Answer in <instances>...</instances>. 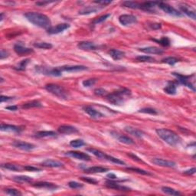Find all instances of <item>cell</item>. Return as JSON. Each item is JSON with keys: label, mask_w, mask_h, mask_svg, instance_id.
I'll return each instance as SVG.
<instances>
[{"label": "cell", "mask_w": 196, "mask_h": 196, "mask_svg": "<svg viewBox=\"0 0 196 196\" xmlns=\"http://www.w3.org/2000/svg\"><path fill=\"white\" fill-rule=\"evenodd\" d=\"M24 16L27 18L28 21L38 27L43 28V29H49L52 25L50 18L42 13L30 12L25 14Z\"/></svg>", "instance_id": "obj_1"}, {"label": "cell", "mask_w": 196, "mask_h": 196, "mask_svg": "<svg viewBox=\"0 0 196 196\" xmlns=\"http://www.w3.org/2000/svg\"><path fill=\"white\" fill-rule=\"evenodd\" d=\"M156 132L157 135L169 146H175L179 144L182 141L180 136L176 133L169 129H164V128L157 129Z\"/></svg>", "instance_id": "obj_2"}, {"label": "cell", "mask_w": 196, "mask_h": 196, "mask_svg": "<svg viewBox=\"0 0 196 196\" xmlns=\"http://www.w3.org/2000/svg\"><path fill=\"white\" fill-rule=\"evenodd\" d=\"M131 94L130 90L126 88H121L113 93L106 95V98L110 103L114 105H121Z\"/></svg>", "instance_id": "obj_3"}, {"label": "cell", "mask_w": 196, "mask_h": 196, "mask_svg": "<svg viewBox=\"0 0 196 196\" xmlns=\"http://www.w3.org/2000/svg\"><path fill=\"white\" fill-rule=\"evenodd\" d=\"M46 90L59 98L66 99L67 98V93L65 89L61 86L55 84H48L45 85Z\"/></svg>", "instance_id": "obj_4"}, {"label": "cell", "mask_w": 196, "mask_h": 196, "mask_svg": "<svg viewBox=\"0 0 196 196\" xmlns=\"http://www.w3.org/2000/svg\"><path fill=\"white\" fill-rule=\"evenodd\" d=\"M158 6L162 9V10L164 11V12H166V13L169 14V15H174V16H176V17L183 16V14H182V12H179V11L176 10L175 8H173L172 6H169V5L167 4V3L159 2Z\"/></svg>", "instance_id": "obj_5"}, {"label": "cell", "mask_w": 196, "mask_h": 196, "mask_svg": "<svg viewBox=\"0 0 196 196\" xmlns=\"http://www.w3.org/2000/svg\"><path fill=\"white\" fill-rule=\"evenodd\" d=\"M70 27L68 24L66 23H62V24H58L55 26H51L49 29H48L47 32L49 35H56V34H59L61 32H64L67 29Z\"/></svg>", "instance_id": "obj_6"}, {"label": "cell", "mask_w": 196, "mask_h": 196, "mask_svg": "<svg viewBox=\"0 0 196 196\" xmlns=\"http://www.w3.org/2000/svg\"><path fill=\"white\" fill-rule=\"evenodd\" d=\"M172 75L174 76H175L178 79V81H179L181 84H184L185 86L188 87L189 88L192 89L193 91H195V86L190 82V76H185V75H182L180 74H177V73H172Z\"/></svg>", "instance_id": "obj_7"}, {"label": "cell", "mask_w": 196, "mask_h": 196, "mask_svg": "<svg viewBox=\"0 0 196 196\" xmlns=\"http://www.w3.org/2000/svg\"><path fill=\"white\" fill-rule=\"evenodd\" d=\"M65 156L72 158L82 160V161H90V157L87 154L81 152H77V151H69L65 153Z\"/></svg>", "instance_id": "obj_8"}, {"label": "cell", "mask_w": 196, "mask_h": 196, "mask_svg": "<svg viewBox=\"0 0 196 196\" xmlns=\"http://www.w3.org/2000/svg\"><path fill=\"white\" fill-rule=\"evenodd\" d=\"M119 21L123 25H129L137 21L136 17L133 15H122L119 17Z\"/></svg>", "instance_id": "obj_9"}, {"label": "cell", "mask_w": 196, "mask_h": 196, "mask_svg": "<svg viewBox=\"0 0 196 196\" xmlns=\"http://www.w3.org/2000/svg\"><path fill=\"white\" fill-rule=\"evenodd\" d=\"M179 9H181L182 12L184 14H186V15H188L189 17H190L191 18L195 20L196 18V14L195 9H192L191 7V6L186 4V3H182L179 5Z\"/></svg>", "instance_id": "obj_10"}, {"label": "cell", "mask_w": 196, "mask_h": 196, "mask_svg": "<svg viewBox=\"0 0 196 196\" xmlns=\"http://www.w3.org/2000/svg\"><path fill=\"white\" fill-rule=\"evenodd\" d=\"M12 146H15L17 149H21V150L24 151H30L35 148V145L22 141H15L12 143Z\"/></svg>", "instance_id": "obj_11"}, {"label": "cell", "mask_w": 196, "mask_h": 196, "mask_svg": "<svg viewBox=\"0 0 196 196\" xmlns=\"http://www.w3.org/2000/svg\"><path fill=\"white\" fill-rule=\"evenodd\" d=\"M60 71L61 72L66 71V72H77V71H82L87 70V67L85 66L82 65H66L63 66V67H59Z\"/></svg>", "instance_id": "obj_12"}, {"label": "cell", "mask_w": 196, "mask_h": 196, "mask_svg": "<svg viewBox=\"0 0 196 196\" xmlns=\"http://www.w3.org/2000/svg\"><path fill=\"white\" fill-rule=\"evenodd\" d=\"M78 47L81 50L86 51H94L98 50L99 48V46L95 44L94 43L90 42V41H81L78 44Z\"/></svg>", "instance_id": "obj_13"}, {"label": "cell", "mask_w": 196, "mask_h": 196, "mask_svg": "<svg viewBox=\"0 0 196 196\" xmlns=\"http://www.w3.org/2000/svg\"><path fill=\"white\" fill-rule=\"evenodd\" d=\"M152 163H154V164L157 165V166H163V167L172 168V167H175V162L169 161V160L163 159H158V158L152 159Z\"/></svg>", "instance_id": "obj_14"}, {"label": "cell", "mask_w": 196, "mask_h": 196, "mask_svg": "<svg viewBox=\"0 0 196 196\" xmlns=\"http://www.w3.org/2000/svg\"><path fill=\"white\" fill-rule=\"evenodd\" d=\"M83 110L85 113H87L90 117L94 119H98L100 118V117H103V114L101 113L100 111H98L97 110H95L94 108H93L92 106H86L83 107Z\"/></svg>", "instance_id": "obj_15"}, {"label": "cell", "mask_w": 196, "mask_h": 196, "mask_svg": "<svg viewBox=\"0 0 196 196\" xmlns=\"http://www.w3.org/2000/svg\"><path fill=\"white\" fill-rule=\"evenodd\" d=\"M58 131L61 134H73L78 133L77 128L74 126H70V125H62L58 127Z\"/></svg>", "instance_id": "obj_16"}, {"label": "cell", "mask_w": 196, "mask_h": 196, "mask_svg": "<svg viewBox=\"0 0 196 196\" xmlns=\"http://www.w3.org/2000/svg\"><path fill=\"white\" fill-rule=\"evenodd\" d=\"M14 50H15V52L19 55H27V54H30L33 52V50H32V48L24 47V46L21 44H15V45L14 46Z\"/></svg>", "instance_id": "obj_17"}, {"label": "cell", "mask_w": 196, "mask_h": 196, "mask_svg": "<svg viewBox=\"0 0 196 196\" xmlns=\"http://www.w3.org/2000/svg\"><path fill=\"white\" fill-rule=\"evenodd\" d=\"M106 186H107L108 188H110V189H116V190H118V191H123V192H126V191L130 190L129 188L121 186V185L118 184V183H115V182L113 181H111V180L110 181H106Z\"/></svg>", "instance_id": "obj_18"}, {"label": "cell", "mask_w": 196, "mask_h": 196, "mask_svg": "<svg viewBox=\"0 0 196 196\" xmlns=\"http://www.w3.org/2000/svg\"><path fill=\"white\" fill-rule=\"evenodd\" d=\"M41 165L45 167H50V168H59L62 167L64 165L61 163V162L58 161V160L54 159H46L44 162L41 163Z\"/></svg>", "instance_id": "obj_19"}, {"label": "cell", "mask_w": 196, "mask_h": 196, "mask_svg": "<svg viewBox=\"0 0 196 196\" xmlns=\"http://www.w3.org/2000/svg\"><path fill=\"white\" fill-rule=\"evenodd\" d=\"M140 51L146 54H152V55H160L163 53V49L157 47H146L140 48Z\"/></svg>", "instance_id": "obj_20"}, {"label": "cell", "mask_w": 196, "mask_h": 196, "mask_svg": "<svg viewBox=\"0 0 196 196\" xmlns=\"http://www.w3.org/2000/svg\"><path fill=\"white\" fill-rule=\"evenodd\" d=\"M125 131L127 132L128 133L130 134V135L134 136L137 137V138H141L143 135H144V133L143 131L140 130V129H136V128H134L133 126H126L125 127Z\"/></svg>", "instance_id": "obj_21"}, {"label": "cell", "mask_w": 196, "mask_h": 196, "mask_svg": "<svg viewBox=\"0 0 196 196\" xmlns=\"http://www.w3.org/2000/svg\"><path fill=\"white\" fill-rule=\"evenodd\" d=\"M0 129H1L2 131H7V132H15V133H20L21 131V129L19 127V126H15V125L4 124V123H2L1 124Z\"/></svg>", "instance_id": "obj_22"}, {"label": "cell", "mask_w": 196, "mask_h": 196, "mask_svg": "<svg viewBox=\"0 0 196 196\" xmlns=\"http://www.w3.org/2000/svg\"><path fill=\"white\" fill-rule=\"evenodd\" d=\"M34 187L35 188H41V189H47L52 190V189H56L58 186L56 185L53 184V183H45V182H40V183H35L33 185Z\"/></svg>", "instance_id": "obj_23"}, {"label": "cell", "mask_w": 196, "mask_h": 196, "mask_svg": "<svg viewBox=\"0 0 196 196\" xmlns=\"http://www.w3.org/2000/svg\"><path fill=\"white\" fill-rule=\"evenodd\" d=\"M159 2H146L140 4V9L145 11H148V12H151L155 8V6H158Z\"/></svg>", "instance_id": "obj_24"}, {"label": "cell", "mask_w": 196, "mask_h": 196, "mask_svg": "<svg viewBox=\"0 0 196 196\" xmlns=\"http://www.w3.org/2000/svg\"><path fill=\"white\" fill-rule=\"evenodd\" d=\"M101 9H103V7L99 8L96 7V6H87V7L84 8L81 10L79 11L80 15H89V14L91 13H95V12H98L99 10H100Z\"/></svg>", "instance_id": "obj_25"}, {"label": "cell", "mask_w": 196, "mask_h": 196, "mask_svg": "<svg viewBox=\"0 0 196 196\" xmlns=\"http://www.w3.org/2000/svg\"><path fill=\"white\" fill-rule=\"evenodd\" d=\"M108 54L110 55L111 58L113 60H120L124 57L125 53L122 51L117 50V49H111L108 52Z\"/></svg>", "instance_id": "obj_26"}, {"label": "cell", "mask_w": 196, "mask_h": 196, "mask_svg": "<svg viewBox=\"0 0 196 196\" xmlns=\"http://www.w3.org/2000/svg\"><path fill=\"white\" fill-rule=\"evenodd\" d=\"M84 170L86 172H89V173H102V172H107L109 169L101 166H92V167L87 168Z\"/></svg>", "instance_id": "obj_27"}, {"label": "cell", "mask_w": 196, "mask_h": 196, "mask_svg": "<svg viewBox=\"0 0 196 196\" xmlns=\"http://www.w3.org/2000/svg\"><path fill=\"white\" fill-rule=\"evenodd\" d=\"M116 138L122 143H124V144H127V145H133L134 144V141L133 140L130 138V137L127 136H124V135H119V134H116Z\"/></svg>", "instance_id": "obj_28"}, {"label": "cell", "mask_w": 196, "mask_h": 196, "mask_svg": "<svg viewBox=\"0 0 196 196\" xmlns=\"http://www.w3.org/2000/svg\"><path fill=\"white\" fill-rule=\"evenodd\" d=\"M57 133L54 131H39L35 133L37 138H44V137H54L56 136Z\"/></svg>", "instance_id": "obj_29"}, {"label": "cell", "mask_w": 196, "mask_h": 196, "mask_svg": "<svg viewBox=\"0 0 196 196\" xmlns=\"http://www.w3.org/2000/svg\"><path fill=\"white\" fill-rule=\"evenodd\" d=\"M88 152H91L93 155H94L95 156H97L98 158L99 159H105L106 160V154L105 153V152H101V151L98 150V149H94V148H90V149H87Z\"/></svg>", "instance_id": "obj_30"}, {"label": "cell", "mask_w": 196, "mask_h": 196, "mask_svg": "<svg viewBox=\"0 0 196 196\" xmlns=\"http://www.w3.org/2000/svg\"><path fill=\"white\" fill-rule=\"evenodd\" d=\"M41 106H42V105H41V103L39 101H38V100H32V101L24 103L21 107L23 109H29V108L41 107Z\"/></svg>", "instance_id": "obj_31"}, {"label": "cell", "mask_w": 196, "mask_h": 196, "mask_svg": "<svg viewBox=\"0 0 196 196\" xmlns=\"http://www.w3.org/2000/svg\"><path fill=\"white\" fill-rule=\"evenodd\" d=\"M164 91L166 94H176V86H175V84L174 83H169V84L164 88Z\"/></svg>", "instance_id": "obj_32"}, {"label": "cell", "mask_w": 196, "mask_h": 196, "mask_svg": "<svg viewBox=\"0 0 196 196\" xmlns=\"http://www.w3.org/2000/svg\"><path fill=\"white\" fill-rule=\"evenodd\" d=\"M123 6L125 7L129 8V9H140V3L137 2H133V1H124L122 3Z\"/></svg>", "instance_id": "obj_33"}, {"label": "cell", "mask_w": 196, "mask_h": 196, "mask_svg": "<svg viewBox=\"0 0 196 196\" xmlns=\"http://www.w3.org/2000/svg\"><path fill=\"white\" fill-rule=\"evenodd\" d=\"M2 168H4V169H9L11 171H20L21 169H24L21 166L12 164V163H5V164L2 165Z\"/></svg>", "instance_id": "obj_34"}, {"label": "cell", "mask_w": 196, "mask_h": 196, "mask_svg": "<svg viewBox=\"0 0 196 196\" xmlns=\"http://www.w3.org/2000/svg\"><path fill=\"white\" fill-rule=\"evenodd\" d=\"M162 191H163V192H164V193L167 194V195L175 196L181 195V193H180L179 191L175 190V189H172V188L167 187V186H163V187H162Z\"/></svg>", "instance_id": "obj_35"}, {"label": "cell", "mask_w": 196, "mask_h": 196, "mask_svg": "<svg viewBox=\"0 0 196 196\" xmlns=\"http://www.w3.org/2000/svg\"><path fill=\"white\" fill-rule=\"evenodd\" d=\"M136 60L140 62H148V63H152L155 61V58L152 57L147 56V55H140L136 58Z\"/></svg>", "instance_id": "obj_36"}, {"label": "cell", "mask_w": 196, "mask_h": 196, "mask_svg": "<svg viewBox=\"0 0 196 196\" xmlns=\"http://www.w3.org/2000/svg\"><path fill=\"white\" fill-rule=\"evenodd\" d=\"M13 180L17 183H31L32 181V179L26 175H20V176L14 177Z\"/></svg>", "instance_id": "obj_37"}, {"label": "cell", "mask_w": 196, "mask_h": 196, "mask_svg": "<svg viewBox=\"0 0 196 196\" xmlns=\"http://www.w3.org/2000/svg\"><path fill=\"white\" fill-rule=\"evenodd\" d=\"M34 46L38 48H41V49H51L53 46L51 43L48 42H36L34 44Z\"/></svg>", "instance_id": "obj_38"}, {"label": "cell", "mask_w": 196, "mask_h": 196, "mask_svg": "<svg viewBox=\"0 0 196 196\" xmlns=\"http://www.w3.org/2000/svg\"><path fill=\"white\" fill-rule=\"evenodd\" d=\"M162 61L163 63H166V64H170V65H174V64L178 62L179 60L176 58H175V57H168V58L163 59Z\"/></svg>", "instance_id": "obj_39"}, {"label": "cell", "mask_w": 196, "mask_h": 196, "mask_svg": "<svg viewBox=\"0 0 196 196\" xmlns=\"http://www.w3.org/2000/svg\"><path fill=\"white\" fill-rule=\"evenodd\" d=\"M70 145L74 148H79L84 146L85 143H84V142L82 140H75L71 141Z\"/></svg>", "instance_id": "obj_40"}, {"label": "cell", "mask_w": 196, "mask_h": 196, "mask_svg": "<svg viewBox=\"0 0 196 196\" xmlns=\"http://www.w3.org/2000/svg\"><path fill=\"white\" fill-rule=\"evenodd\" d=\"M106 160H107V161L109 162H111V163H115V164H117V165H125V163L122 161V160L119 159H117V158H114V157L110 156H108V155L106 156Z\"/></svg>", "instance_id": "obj_41"}, {"label": "cell", "mask_w": 196, "mask_h": 196, "mask_svg": "<svg viewBox=\"0 0 196 196\" xmlns=\"http://www.w3.org/2000/svg\"><path fill=\"white\" fill-rule=\"evenodd\" d=\"M127 169L129 171H133V172H137V173H139V174H142V175H152V174L149 173L148 171H145V170H143V169H137V168L129 167V168H127Z\"/></svg>", "instance_id": "obj_42"}, {"label": "cell", "mask_w": 196, "mask_h": 196, "mask_svg": "<svg viewBox=\"0 0 196 196\" xmlns=\"http://www.w3.org/2000/svg\"><path fill=\"white\" fill-rule=\"evenodd\" d=\"M4 192L9 195H21V193L19 191L15 189H12V188L6 189Z\"/></svg>", "instance_id": "obj_43"}, {"label": "cell", "mask_w": 196, "mask_h": 196, "mask_svg": "<svg viewBox=\"0 0 196 196\" xmlns=\"http://www.w3.org/2000/svg\"><path fill=\"white\" fill-rule=\"evenodd\" d=\"M155 41H157L161 45L165 46V47H168V46L170 45V41H169V39L167 37H163L160 40H155Z\"/></svg>", "instance_id": "obj_44"}, {"label": "cell", "mask_w": 196, "mask_h": 196, "mask_svg": "<svg viewBox=\"0 0 196 196\" xmlns=\"http://www.w3.org/2000/svg\"><path fill=\"white\" fill-rule=\"evenodd\" d=\"M97 81L98 80L95 79V78H91V79H87V80H85V81H83V85H84V87H91V86H93L94 84H95V83L97 82Z\"/></svg>", "instance_id": "obj_45"}, {"label": "cell", "mask_w": 196, "mask_h": 196, "mask_svg": "<svg viewBox=\"0 0 196 196\" xmlns=\"http://www.w3.org/2000/svg\"><path fill=\"white\" fill-rule=\"evenodd\" d=\"M110 16V14H106V15H102V16L99 17V18H95V19L93 21V24L96 25V24H99V23L100 22H103V21H104L106 18H109Z\"/></svg>", "instance_id": "obj_46"}, {"label": "cell", "mask_w": 196, "mask_h": 196, "mask_svg": "<svg viewBox=\"0 0 196 196\" xmlns=\"http://www.w3.org/2000/svg\"><path fill=\"white\" fill-rule=\"evenodd\" d=\"M29 59H25L24 60V61H21V62L19 63V64L18 65V67H15V69L18 71H24L25 69L27 64H29Z\"/></svg>", "instance_id": "obj_47"}, {"label": "cell", "mask_w": 196, "mask_h": 196, "mask_svg": "<svg viewBox=\"0 0 196 196\" xmlns=\"http://www.w3.org/2000/svg\"><path fill=\"white\" fill-rule=\"evenodd\" d=\"M139 112L140 113H149V114H153V115H156L157 114V111L156 110L152 109V108H143V109L140 110Z\"/></svg>", "instance_id": "obj_48"}, {"label": "cell", "mask_w": 196, "mask_h": 196, "mask_svg": "<svg viewBox=\"0 0 196 196\" xmlns=\"http://www.w3.org/2000/svg\"><path fill=\"white\" fill-rule=\"evenodd\" d=\"M69 187L71 188V189H81L83 187V185L81 184V183H78L77 182H70L68 183Z\"/></svg>", "instance_id": "obj_49"}, {"label": "cell", "mask_w": 196, "mask_h": 196, "mask_svg": "<svg viewBox=\"0 0 196 196\" xmlns=\"http://www.w3.org/2000/svg\"><path fill=\"white\" fill-rule=\"evenodd\" d=\"M9 52H7V51L4 50V49H2L1 50V52H0V58H1L2 60L4 59V58H7V57H9Z\"/></svg>", "instance_id": "obj_50"}, {"label": "cell", "mask_w": 196, "mask_h": 196, "mask_svg": "<svg viewBox=\"0 0 196 196\" xmlns=\"http://www.w3.org/2000/svg\"><path fill=\"white\" fill-rule=\"evenodd\" d=\"M106 90H103V89H101V88H99V89H96V90H94V93L95 94L97 95H99V96H103V95H105L106 94Z\"/></svg>", "instance_id": "obj_51"}, {"label": "cell", "mask_w": 196, "mask_h": 196, "mask_svg": "<svg viewBox=\"0 0 196 196\" xmlns=\"http://www.w3.org/2000/svg\"><path fill=\"white\" fill-rule=\"evenodd\" d=\"M81 179H83L84 181L87 182V183H92V184H97V183H98V182H97L96 180L93 179L87 178V177H81Z\"/></svg>", "instance_id": "obj_52"}, {"label": "cell", "mask_w": 196, "mask_h": 196, "mask_svg": "<svg viewBox=\"0 0 196 196\" xmlns=\"http://www.w3.org/2000/svg\"><path fill=\"white\" fill-rule=\"evenodd\" d=\"M94 2L97 3V4L103 5V6H105L108 4H110V3L112 2V1H107V0H100V1H94Z\"/></svg>", "instance_id": "obj_53"}, {"label": "cell", "mask_w": 196, "mask_h": 196, "mask_svg": "<svg viewBox=\"0 0 196 196\" xmlns=\"http://www.w3.org/2000/svg\"><path fill=\"white\" fill-rule=\"evenodd\" d=\"M24 169H25V170L31 171V172H35V171H40V170H41L40 169H38V168L33 167V166H25Z\"/></svg>", "instance_id": "obj_54"}, {"label": "cell", "mask_w": 196, "mask_h": 196, "mask_svg": "<svg viewBox=\"0 0 196 196\" xmlns=\"http://www.w3.org/2000/svg\"><path fill=\"white\" fill-rule=\"evenodd\" d=\"M195 168H192V169H189V170H186L184 172L185 175H193V174L195 173Z\"/></svg>", "instance_id": "obj_55"}, {"label": "cell", "mask_w": 196, "mask_h": 196, "mask_svg": "<svg viewBox=\"0 0 196 196\" xmlns=\"http://www.w3.org/2000/svg\"><path fill=\"white\" fill-rule=\"evenodd\" d=\"M12 99V98H10V97H5V96H1V98H0V100H1V103H3L5 101H9V100H11Z\"/></svg>", "instance_id": "obj_56"}, {"label": "cell", "mask_w": 196, "mask_h": 196, "mask_svg": "<svg viewBox=\"0 0 196 196\" xmlns=\"http://www.w3.org/2000/svg\"><path fill=\"white\" fill-rule=\"evenodd\" d=\"M150 27L152 29H159L161 28V24H158V23L157 24H152L150 25Z\"/></svg>", "instance_id": "obj_57"}, {"label": "cell", "mask_w": 196, "mask_h": 196, "mask_svg": "<svg viewBox=\"0 0 196 196\" xmlns=\"http://www.w3.org/2000/svg\"><path fill=\"white\" fill-rule=\"evenodd\" d=\"M6 109L7 110H17V109H18V106H7L6 107Z\"/></svg>", "instance_id": "obj_58"}, {"label": "cell", "mask_w": 196, "mask_h": 196, "mask_svg": "<svg viewBox=\"0 0 196 196\" xmlns=\"http://www.w3.org/2000/svg\"><path fill=\"white\" fill-rule=\"evenodd\" d=\"M128 156H129L130 157H132L133 159H136V160H137V161H139V162H143L142 161V160H140V158H138V157L136 156H135V155H133V154H128Z\"/></svg>", "instance_id": "obj_59"}, {"label": "cell", "mask_w": 196, "mask_h": 196, "mask_svg": "<svg viewBox=\"0 0 196 196\" xmlns=\"http://www.w3.org/2000/svg\"><path fill=\"white\" fill-rule=\"evenodd\" d=\"M107 177H109V179H117V177L113 173H110L107 175Z\"/></svg>", "instance_id": "obj_60"}, {"label": "cell", "mask_w": 196, "mask_h": 196, "mask_svg": "<svg viewBox=\"0 0 196 196\" xmlns=\"http://www.w3.org/2000/svg\"><path fill=\"white\" fill-rule=\"evenodd\" d=\"M3 19V13L1 14V21H2Z\"/></svg>", "instance_id": "obj_61"}]
</instances>
